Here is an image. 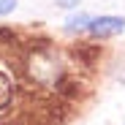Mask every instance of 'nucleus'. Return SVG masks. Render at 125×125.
Masks as SVG:
<instances>
[{
	"instance_id": "obj_1",
	"label": "nucleus",
	"mask_w": 125,
	"mask_h": 125,
	"mask_svg": "<svg viewBox=\"0 0 125 125\" xmlns=\"http://www.w3.org/2000/svg\"><path fill=\"white\" fill-rule=\"evenodd\" d=\"M87 30L95 38H109V35H117V33L125 30V19H120V16H98V19H90Z\"/></svg>"
},
{
	"instance_id": "obj_2",
	"label": "nucleus",
	"mask_w": 125,
	"mask_h": 125,
	"mask_svg": "<svg viewBox=\"0 0 125 125\" xmlns=\"http://www.w3.org/2000/svg\"><path fill=\"white\" fill-rule=\"evenodd\" d=\"M8 101H11V79L6 73H0V109L8 106Z\"/></svg>"
},
{
	"instance_id": "obj_3",
	"label": "nucleus",
	"mask_w": 125,
	"mask_h": 125,
	"mask_svg": "<svg viewBox=\"0 0 125 125\" xmlns=\"http://www.w3.org/2000/svg\"><path fill=\"white\" fill-rule=\"evenodd\" d=\"M87 25H90V16H87V14L71 16L68 22H65V27H68V30H82V27H87Z\"/></svg>"
},
{
	"instance_id": "obj_4",
	"label": "nucleus",
	"mask_w": 125,
	"mask_h": 125,
	"mask_svg": "<svg viewBox=\"0 0 125 125\" xmlns=\"http://www.w3.org/2000/svg\"><path fill=\"white\" fill-rule=\"evenodd\" d=\"M16 8V0H0V16H6Z\"/></svg>"
},
{
	"instance_id": "obj_5",
	"label": "nucleus",
	"mask_w": 125,
	"mask_h": 125,
	"mask_svg": "<svg viewBox=\"0 0 125 125\" xmlns=\"http://www.w3.org/2000/svg\"><path fill=\"white\" fill-rule=\"evenodd\" d=\"M57 6H62V8H73V6H79V0H57Z\"/></svg>"
}]
</instances>
